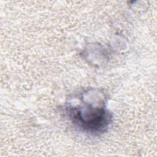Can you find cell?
Returning <instances> with one entry per match:
<instances>
[{"instance_id":"cell-1","label":"cell","mask_w":157,"mask_h":157,"mask_svg":"<svg viewBox=\"0 0 157 157\" xmlns=\"http://www.w3.org/2000/svg\"><path fill=\"white\" fill-rule=\"evenodd\" d=\"M67 113L73 123L92 133L103 132L111 118L109 113L103 106L93 105L91 103L69 107Z\"/></svg>"}]
</instances>
